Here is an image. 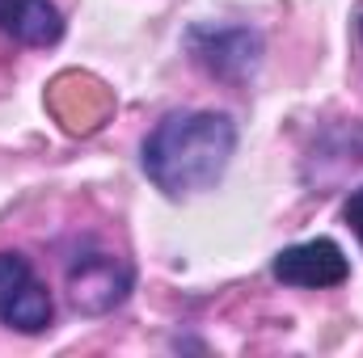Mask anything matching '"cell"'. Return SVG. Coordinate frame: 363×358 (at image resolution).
I'll list each match as a JSON object with an SVG mask.
<instances>
[{"mask_svg": "<svg viewBox=\"0 0 363 358\" xmlns=\"http://www.w3.org/2000/svg\"><path fill=\"white\" fill-rule=\"evenodd\" d=\"M55 316L47 282L21 253H0V325L17 333H43Z\"/></svg>", "mask_w": 363, "mask_h": 358, "instance_id": "cell-2", "label": "cell"}, {"mask_svg": "<svg viewBox=\"0 0 363 358\" xmlns=\"http://www.w3.org/2000/svg\"><path fill=\"white\" fill-rule=\"evenodd\" d=\"M237 152V127L216 110H186L157 122L144 139V173L169 198L211 190Z\"/></svg>", "mask_w": 363, "mask_h": 358, "instance_id": "cell-1", "label": "cell"}, {"mask_svg": "<svg viewBox=\"0 0 363 358\" xmlns=\"http://www.w3.org/2000/svg\"><path fill=\"white\" fill-rule=\"evenodd\" d=\"M0 34L21 47H55L64 38V17L51 0H0Z\"/></svg>", "mask_w": 363, "mask_h": 358, "instance_id": "cell-6", "label": "cell"}, {"mask_svg": "<svg viewBox=\"0 0 363 358\" xmlns=\"http://www.w3.org/2000/svg\"><path fill=\"white\" fill-rule=\"evenodd\" d=\"M186 47L190 55L220 81H241L258 68V55H262V42L254 30H241V25H194L186 34Z\"/></svg>", "mask_w": 363, "mask_h": 358, "instance_id": "cell-3", "label": "cell"}, {"mask_svg": "<svg viewBox=\"0 0 363 358\" xmlns=\"http://www.w3.org/2000/svg\"><path fill=\"white\" fill-rule=\"evenodd\" d=\"M359 42H363V13H359Z\"/></svg>", "mask_w": 363, "mask_h": 358, "instance_id": "cell-8", "label": "cell"}, {"mask_svg": "<svg viewBox=\"0 0 363 358\" xmlns=\"http://www.w3.org/2000/svg\"><path fill=\"white\" fill-rule=\"evenodd\" d=\"M274 278L287 282V287H304V291H321V287H342L351 278V262L347 253L317 236V241H304V245H291L274 258Z\"/></svg>", "mask_w": 363, "mask_h": 358, "instance_id": "cell-5", "label": "cell"}, {"mask_svg": "<svg viewBox=\"0 0 363 358\" xmlns=\"http://www.w3.org/2000/svg\"><path fill=\"white\" fill-rule=\"evenodd\" d=\"M342 215H347V224H351V232L359 236V245H363V185L347 198V207H342Z\"/></svg>", "mask_w": 363, "mask_h": 358, "instance_id": "cell-7", "label": "cell"}, {"mask_svg": "<svg viewBox=\"0 0 363 358\" xmlns=\"http://www.w3.org/2000/svg\"><path fill=\"white\" fill-rule=\"evenodd\" d=\"M68 291L81 312H110L131 291V266L114 253H77L68 266Z\"/></svg>", "mask_w": 363, "mask_h": 358, "instance_id": "cell-4", "label": "cell"}]
</instances>
